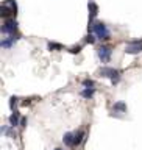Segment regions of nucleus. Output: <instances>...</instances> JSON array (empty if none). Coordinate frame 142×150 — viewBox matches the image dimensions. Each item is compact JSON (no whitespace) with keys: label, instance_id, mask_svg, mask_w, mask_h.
Returning a JSON list of instances; mask_svg holds the SVG:
<instances>
[{"label":"nucleus","instance_id":"8","mask_svg":"<svg viewBox=\"0 0 142 150\" xmlns=\"http://www.w3.org/2000/svg\"><path fill=\"white\" fill-rule=\"evenodd\" d=\"M19 39V36H8V38H5V39L2 41V47L3 49H9L13 44H14V41H17Z\"/></svg>","mask_w":142,"mask_h":150},{"label":"nucleus","instance_id":"2","mask_svg":"<svg viewBox=\"0 0 142 150\" xmlns=\"http://www.w3.org/2000/svg\"><path fill=\"white\" fill-rule=\"evenodd\" d=\"M98 75H100V77H105V78H110L112 83H117L120 80V70H117L114 67H108V66L98 69Z\"/></svg>","mask_w":142,"mask_h":150},{"label":"nucleus","instance_id":"6","mask_svg":"<svg viewBox=\"0 0 142 150\" xmlns=\"http://www.w3.org/2000/svg\"><path fill=\"white\" fill-rule=\"evenodd\" d=\"M111 53H112V50H111V47H108V45H100L97 49V55H98V58H100L102 63H108V61L111 59Z\"/></svg>","mask_w":142,"mask_h":150},{"label":"nucleus","instance_id":"14","mask_svg":"<svg viewBox=\"0 0 142 150\" xmlns=\"http://www.w3.org/2000/svg\"><path fill=\"white\" fill-rule=\"evenodd\" d=\"M49 49H50V50H61V49H63V45H61V44H56V42H50V44H49Z\"/></svg>","mask_w":142,"mask_h":150},{"label":"nucleus","instance_id":"17","mask_svg":"<svg viewBox=\"0 0 142 150\" xmlns=\"http://www.w3.org/2000/svg\"><path fill=\"white\" fill-rule=\"evenodd\" d=\"M16 105H17V97H11L9 98V106H11V110H14Z\"/></svg>","mask_w":142,"mask_h":150},{"label":"nucleus","instance_id":"9","mask_svg":"<svg viewBox=\"0 0 142 150\" xmlns=\"http://www.w3.org/2000/svg\"><path fill=\"white\" fill-rule=\"evenodd\" d=\"M73 139H75V133H66L63 138V142L67 145V147H75L73 145Z\"/></svg>","mask_w":142,"mask_h":150},{"label":"nucleus","instance_id":"10","mask_svg":"<svg viewBox=\"0 0 142 150\" xmlns=\"http://www.w3.org/2000/svg\"><path fill=\"white\" fill-rule=\"evenodd\" d=\"M114 112H126V105L124 102L114 103V106H112V114H114Z\"/></svg>","mask_w":142,"mask_h":150},{"label":"nucleus","instance_id":"19","mask_svg":"<svg viewBox=\"0 0 142 150\" xmlns=\"http://www.w3.org/2000/svg\"><path fill=\"white\" fill-rule=\"evenodd\" d=\"M20 127H22V128H25V127H27V117H22V119H20Z\"/></svg>","mask_w":142,"mask_h":150},{"label":"nucleus","instance_id":"20","mask_svg":"<svg viewBox=\"0 0 142 150\" xmlns=\"http://www.w3.org/2000/svg\"><path fill=\"white\" fill-rule=\"evenodd\" d=\"M55 150H63V149H55Z\"/></svg>","mask_w":142,"mask_h":150},{"label":"nucleus","instance_id":"3","mask_svg":"<svg viewBox=\"0 0 142 150\" xmlns=\"http://www.w3.org/2000/svg\"><path fill=\"white\" fill-rule=\"evenodd\" d=\"M16 11H17V5H16V2H14V0H8V2H5V3L2 5L0 14H2V17L8 19L9 16H11V14H16Z\"/></svg>","mask_w":142,"mask_h":150},{"label":"nucleus","instance_id":"1","mask_svg":"<svg viewBox=\"0 0 142 150\" xmlns=\"http://www.w3.org/2000/svg\"><path fill=\"white\" fill-rule=\"evenodd\" d=\"M91 30L95 33V38H97V39H103V41L110 39V30H108V27H106L103 22L92 23V25H91Z\"/></svg>","mask_w":142,"mask_h":150},{"label":"nucleus","instance_id":"15","mask_svg":"<svg viewBox=\"0 0 142 150\" xmlns=\"http://www.w3.org/2000/svg\"><path fill=\"white\" fill-rule=\"evenodd\" d=\"M95 39H97V38H95V36H94V35H92V33H89V35L86 36V39H84V41H86V42H88V44H94V42H95Z\"/></svg>","mask_w":142,"mask_h":150},{"label":"nucleus","instance_id":"16","mask_svg":"<svg viewBox=\"0 0 142 150\" xmlns=\"http://www.w3.org/2000/svg\"><path fill=\"white\" fill-rule=\"evenodd\" d=\"M83 86L84 88H94V81L89 80V78H86V80H83Z\"/></svg>","mask_w":142,"mask_h":150},{"label":"nucleus","instance_id":"18","mask_svg":"<svg viewBox=\"0 0 142 150\" xmlns=\"http://www.w3.org/2000/svg\"><path fill=\"white\" fill-rule=\"evenodd\" d=\"M69 52H70V53H80V52H81V45H75V47H72Z\"/></svg>","mask_w":142,"mask_h":150},{"label":"nucleus","instance_id":"12","mask_svg":"<svg viewBox=\"0 0 142 150\" xmlns=\"http://www.w3.org/2000/svg\"><path fill=\"white\" fill-rule=\"evenodd\" d=\"M9 125L11 127H16V125H20V122H19V112L14 111L11 116H9Z\"/></svg>","mask_w":142,"mask_h":150},{"label":"nucleus","instance_id":"4","mask_svg":"<svg viewBox=\"0 0 142 150\" xmlns=\"http://www.w3.org/2000/svg\"><path fill=\"white\" fill-rule=\"evenodd\" d=\"M16 31H17V22L14 21V19H6L5 23L2 25V33L9 35V36H14Z\"/></svg>","mask_w":142,"mask_h":150},{"label":"nucleus","instance_id":"5","mask_svg":"<svg viewBox=\"0 0 142 150\" xmlns=\"http://www.w3.org/2000/svg\"><path fill=\"white\" fill-rule=\"evenodd\" d=\"M125 52L130 55H136V53H141L142 52V39H136V41H131L125 45Z\"/></svg>","mask_w":142,"mask_h":150},{"label":"nucleus","instance_id":"11","mask_svg":"<svg viewBox=\"0 0 142 150\" xmlns=\"http://www.w3.org/2000/svg\"><path fill=\"white\" fill-rule=\"evenodd\" d=\"M94 94H95V89H94V88H84L83 91H81V97H84V98H92Z\"/></svg>","mask_w":142,"mask_h":150},{"label":"nucleus","instance_id":"13","mask_svg":"<svg viewBox=\"0 0 142 150\" xmlns=\"http://www.w3.org/2000/svg\"><path fill=\"white\" fill-rule=\"evenodd\" d=\"M83 138H84V131H83V130H78V131H75V139H73V145H78V144H81Z\"/></svg>","mask_w":142,"mask_h":150},{"label":"nucleus","instance_id":"7","mask_svg":"<svg viewBox=\"0 0 142 150\" xmlns=\"http://www.w3.org/2000/svg\"><path fill=\"white\" fill-rule=\"evenodd\" d=\"M88 8H89V23L92 25V22H94V17L97 16V11H98V8H97V5L94 3V2H89Z\"/></svg>","mask_w":142,"mask_h":150}]
</instances>
